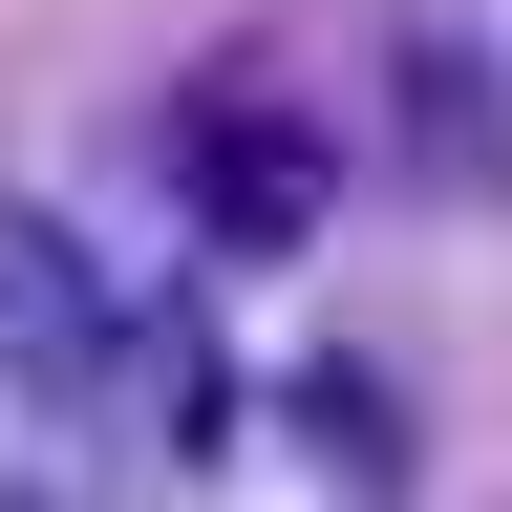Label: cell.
Instances as JSON below:
<instances>
[{
    "mask_svg": "<svg viewBox=\"0 0 512 512\" xmlns=\"http://www.w3.org/2000/svg\"><path fill=\"white\" fill-rule=\"evenodd\" d=\"M171 171H192V214H214V256H299L320 235V128L299 107H235L214 86V107L171 128Z\"/></svg>",
    "mask_w": 512,
    "mask_h": 512,
    "instance_id": "6da1fadb",
    "label": "cell"
}]
</instances>
